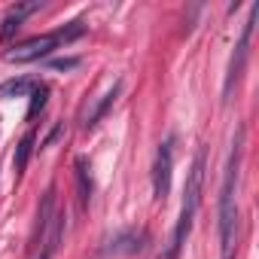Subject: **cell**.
Returning <instances> with one entry per match:
<instances>
[{"instance_id":"cell-1","label":"cell","mask_w":259,"mask_h":259,"mask_svg":"<svg viewBox=\"0 0 259 259\" xmlns=\"http://www.w3.org/2000/svg\"><path fill=\"white\" fill-rule=\"evenodd\" d=\"M241 153H244V128H238V135L232 141V153L223 171V183H220V259H235V238H238V204H235V192H238V174H241Z\"/></svg>"},{"instance_id":"cell-2","label":"cell","mask_w":259,"mask_h":259,"mask_svg":"<svg viewBox=\"0 0 259 259\" xmlns=\"http://www.w3.org/2000/svg\"><path fill=\"white\" fill-rule=\"evenodd\" d=\"M204 147L195 153L192 159V168H189V177H186V189H183V207H180V220L174 226V235L168 241V247L159 253V259H180L183 253V244L192 232V223H195V213H198V204H201V186H204Z\"/></svg>"},{"instance_id":"cell-3","label":"cell","mask_w":259,"mask_h":259,"mask_svg":"<svg viewBox=\"0 0 259 259\" xmlns=\"http://www.w3.org/2000/svg\"><path fill=\"white\" fill-rule=\"evenodd\" d=\"M85 34V22H67L64 28L52 31V34H40V37H31L25 43H16L10 52H7V61L10 64H31V61H40V58H49L58 46L64 43H73Z\"/></svg>"},{"instance_id":"cell-4","label":"cell","mask_w":259,"mask_h":259,"mask_svg":"<svg viewBox=\"0 0 259 259\" xmlns=\"http://www.w3.org/2000/svg\"><path fill=\"white\" fill-rule=\"evenodd\" d=\"M256 19H259V7L250 10V19L244 22L241 40H238L235 55H232V61H229V73H226V82H223V104L232 101V92H235V85H238V79H241V73H244V64H247V52H250V37H253V25H256Z\"/></svg>"},{"instance_id":"cell-5","label":"cell","mask_w":259,"mask_h":259,"mask_svg":"<svg viewBox=\"0 0 259 259\" xmlns=\"http://www.w3.org/2000/svg\"><path fill=\"white\" fill-rule=\"evenodd\" d=\"M171 174H174V138H165L153 162V195L159 201H165L171 192Z\"/></svg>"},{"instance_id":"cell-6","label":"cell","mask_w":259,"mask_h":259,"mask_svg":"<svg viewBox=\"0 0 259 259\" xmlns=\"http://www.w3.org/2000/svg\"><path fill=\"white\" fill-rule=\"evenodd\" d=\"M61 238H64V213H58V210H55V217H52L49 229H46V232H43V238L37 241V244H40V256H37V259H52V256H55V250H58V244H61Z\"/></svg>"},{"instance_id":"cell-7","label":"cell","mask_w":259,"mask_h":259,"mask_svg":"<svg viewBox=\"0 0 259 259\" xmlns=\"http://www.w3.org/2000/svg\"><path fill=\"white\" fill-rule=\"evenodd\" d=\"M144 232H135V229H128V232H119L113 241H110V253L113 256H119V253H128V256H132V253H141L144 250Z\"/></svg>"},{"instance_id":"cell-8","label":"cell","mask_w":259,"mask_h":259,"mask_svg":"<svg viewBox=\"0 0 259 259\" xmlns=\"http://www.w3.org/2000/svg\"><path fill=\"white\" fill-rule=\"evenodd\" d=\"M52 217H55V186H49V189H46V195H43V201H40V210H37V226H34V244L43 238V232L49 229Z\"/></svg>"},{"instance_id":"cell-9","label":"cell","mask_w":259,"mask_h":259,"mask_svg":"<svg viewBox=\"0 0 259 259\" xmlns=\"http://www.w3.org/2000/svg\"><path fill=\"white\" fill-rule=\"evenodd\" d=\"M73 168H76V192H79V204H89V198H92L89 159H85V156H76V159H73Z\"/></svg>"},{"instance_id":"cell-10","label":"cell","mask_w":259,"mask_h":259,"mask_svg":"<svg viewBox=\"0 0 259 259\" xmlns=\"http://www.w3.org/2000/svg\"><path fill=\"white\" fill-rule=\"evenodd\" d=\"M119 89H122V79H116V82H113V89H110V92H107V95H104V98L95 104V110H92V113H89V119H85V128H95V125H98V122L107 116V110L113 107V101H116Z\"/></svg>"},{"instance_id":"cell-11","label":"cell","mask_w":259,"mask_h":259,"mask_svg":"<svg viewBox=\"0 0 259 259\" xmlns=\"http://www.w3.org/2000/svg\"><path fill=\"white\" fill-rule=\"evenodd\" d=\"M34 141H37V135H34V132H28V135L19 141L16 156H13V168H16V174H22V171L28 168V159H31V153H34Z\"/></svg>"},{"instance_id":"cell-12","label":"cell","mask_w":259,"mask_h":259,"mask_svg":"<svg viewBox=\"0 0 259 259\" xmlns=\"http://www.w3.org/2000/svg\"><path fill=\"white\" fill-rule=\"evenodd\" d=\"M37 82L28 79V76H16V79H7V82H0V98H22V95H31Z\"/></svg>"},{"instance_id":"cell-13","label":"cell","mask_w":259,"mask_h":259,"mask_svg":"<svg viewBox=\"0 0 259 259\" xmlns=\"http://www.w3.org/2000/svg\"><path fill=\"white\" fill-rule=\"evenodd\" d=\"M46 104H49V85H46V82H37V85L31 89V104H28V122H31V119H37V113H43V110H46Z\"/></svg>"},{"instance_id":"cell-14","label":"cell","mask_w":259,"mask_h":259,"mask_svg":"<svg viewBox=\"0 0 259 259\" xmlns=\"http://www.w3.org/2000/svg\"><path fill=\"white\" fill-rule=\"evenodd\" d=\"M19 28H22V19H16V16H10V13H7V19H4V28H0V40L7 43V40H10V37L19 31Z\"/></svg>"},{"instance_id":"cell-15","label":"cell","mask_w":259,"mask_h":259,"mask_svg":"<svg viewBox=\"0 0 259 259\" xmlns=\"http://www.w3.org/2000/svg\"><path fill=\"white\" fill-rule=\"evenodd\" d=\"M49 67L52 70H73V67H79V58H52Z\"/></svg>"},{"instance_id":"cell-16","label":"cell","mask_w":259,"mask_h":259,"mask_svg":"<svg viewBox=\"0 0 259 259\" xmlns=\"http://www.w3.org/2000/svg\"><path fill=\"white\" fill-rule=\"evenodd\" d=\"M61 132H64V125H61V122H58V125H55V128H52V132H49V138H46V141H43V147H49V144H52V141H55V138H58V135H61Z\"/></svg>"}]
</instances>
